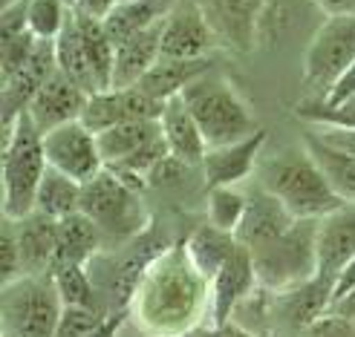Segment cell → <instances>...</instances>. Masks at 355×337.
<instances>
[{"mask_svg": "<svg viewBox=\"0 0 355 337\" xmlns=\"http://www.w3.org/2000/svg\"><path fill=\"white\" fill-rule=\"evenodd\" d=\"M159 58H162V24H156L145 32H136L133 38L116 46V66L110 86H116V90L136 86Z\"/></svg>", "mask_w": 355, "mask_h": 337, "instance_id": "19", "label": "cell"}, {"mask_svg": "<svg viewBox=\"0 0 355 337\" xmlns=\"http://www.w3.org/2000/svg\"><path fill=\"white\" fill-rule=\"evenodd\" d=\"M266 133L263 127L252 136H245L243 141H234V145H225V147H211L202 158V179L208 188H234L243 179L254 173L257 167V156L266 147Z\"/></svg>", "mask_w": 355, "mask_h": 337, "instance_id": "17", "label": "cell"}, {"mask_svg": "<svg viewBox=\"0 0 355 337\" xmlns=\"http://www.w3.org/2000/svg\"><path fill=\"white\" fill-rule=\"evenodd\" d=\"M257 286L260 282H257L252 251L245 245H237V251L211 277V311H208L211 323L234 320L237 309L257 291Z\"/></svg>", "mask_w": 355, "mask_h": 337, "instance_id": "11", "label": "cell"}, {"mask_svg": "<svg viewBox=\"0 0 355 337\" xmlns=\"http://www.w3.org/2000/svg\"><path fill=\"white\" fill-rule=\"evenodd\" d=\"M159 136H162V124H159V118L121 121V124H116V127L98 133V147H101L104 167L121 162V158H128L130 153L150 145V141H156Z\"/></svg>", "mask_w": 355, "mask_h": 337, "instance_id": "24", "label": "cell"}, {"mask_svg": "<svg viewBox=\"0 0 355 337\" xmlns=\"http://www.w3.org/2000/svg\"><path fill=\"white\" fill-rule=\"evenodd\" d=\"M318 280L332 289L347 262L355 257V205H341L318 219Z\"/></svg>", "mask_w": 355, "mask_h": 337, "instance_id": "15", "label": "cell"}, {"mask_svg": "<svg viewBox=\"0 0 355 337\" xmlns=\"http://www.w3.org/2000/svg\"><path fill=\"white\" fill-rule=\"evenodd\" d=\"M90 93L78 86L73 78H67L64 73H55L38 93H35L26 116L35 121V127L41 133H49L69 121H81V113L87 107Z\"/></svg>", "mask_w": 355, "mask_h": 337, "instance_id": "16", "label": "cell"}, {"mask_svg": "<svg viewBox=\"0 0 355 337\" xmlns=\"http://www.w3.org/2000/svg\"><path fill=\"white\" fill-rule=\"evenodd\" d=\"M121 323H124V311H119V314H107V317H104V320L98 323V329H93L87 337H119Z\"/></svg>", "mask_w": 355, "mask_h": 337, "instance_id": "41", "label": "cell"}, {"mask_svg": "<svg viewBox=\"0 0 355 337\" xmlns=\"http://www.w3.org/2000/svg\"><path fill=\"white\" fill-rule=\"evenodd\" d=\"M0 286L15 282L17 277H24V257H21V242H17V225L15 219L3 217V234H0Z\"/></svg>", "mask_w": 355, "mask_h": 337, "instance_id": "35", "label": "cell"}, {"mask_svg": "<svg viewBox=\"0 0 355 337\" xmlns=\"http://www.w3.org/2000/svg\"><path fill=\"white\" fill-rule=\"evenodd\" d=\"M182 101L191 110L193 121L200 124L208 150L234 145V141H243L245 136L260 130L245 98L237 93V86L225 75L211 73V69L185 86Z\"/></svg>", "mask_w": 355, "mask_h": 337, "instance_id": "3", "label": "cell"}, {"mask_svg": "<svg viewBox=\"0 0 355 337\" xmlns=\"http://www.w3.org/2000/svg\"><path fill=\"white\" fill-rule=\"evenodd\" d=\"M64 303L52 274H24L0 286V329L3 337H52Z\"/></svg>", "mask_w": 355, "mask_h": 337, "instance_id": "6", "label": "cell"}, {"mask_svg": "<svg viewBox=\"0 0 355 337\" xmlns=\"http://www.w3.org/2000/svg\"><path fill=\"white\" fill-rule=\"evenodd\" d=\"M73 17L67 0H26V26L38 41H55Z\"/></svg>", "mask_w": 355, "mask_h": 337, "instance_id": "32", "label": "cell"}, {"mask_svg": "<svg viewBox=\"0 0 355 337\" xmlns=\"http://www.w3.org/2000/svg\"><path fill=\"white\" fill-rule=\"evenodd\" d=\"M165 110V104L153 101L150 95H145L139 86H124V90H98L90 93L87 98V107L81 113V124L90 127L96 136L116 127L121 121H133V118H159Z\"/></svg>", "mask_w": 355, "mask_h": 337, "instance_id": "12", "label": "cell"}, {"mask_svg": "<svg viewBox=\"0 0 355 337\" xmlns=\"http://www.w3.org/2000/svg\"><path fill=\"white\" fill-rule=\"evenodd\" d=\"M318 219H297L286 234L252 248L260 289L286 294L318 277Z\"/></svg>", "mask_w": 355, "mask_h": 337, "instance_id": "5", "label": "cell"}, {"mask_svg": "<svg viewBox=\"0 0 355 337\" xmlns=\"http://www.w3.org/2000/svg\"><path fill=\"white\" fill-rule=\"evenodd\" d=\"M119 3H130V0H119Z\"/></svg>", "mask_w": 355, "mask_h": 337, "instance_id": "44", "label": "cell"}, {"mask_svg": "<svg viewBox=\"0 0 355 337\" xmlns=\"http://www.w3.org/2000/svg\"><path fill=\"white\" fill-rule=\"evenodd\" d=\"M257 185L286 205L295 219H324L327 214L347 205L329 188L306 147L280 150L277 156L266 158L257 167Z\"/></svg>", "mask_w": 355, "mask_h": 337, "instance_id": "2", "label": "cell"}, {"mask_svg": "<svg viewBox=\"0 0 355 337\" xmlns=\"http://www.w3.org/2000/svg\"><path fill=\"white\" fill-rule=\"evenodd\" d=\"M46 153H44V133L35 127V121L24 113L9 130H3V217L24 219L35 210L41 179L46 173Z\"/></svg>", "mask_w": 355, "mask_h": 337, "instance_id": "4", "label": "cell"}, {"mask_svg": "<svg viewBox=\"0 0 355 337\" xmlns=\"http://www.w3.org/2000/svg\"><path fill=\"white\" fill-rule=\"evenodd\" d=\"M304 147L315 158V165L324 173L329 188L338 193L347 205H355V156H347L341 150L324 145V141L312 136L309 130H304Z\"/></svg>", "mask_w": 355, "mask_h": 337, "instance_id": "25", "label": "cell"}, {"mask_svg": "<svg viewBox=\"0 0 355 337\" xmlns=\"http://www.w3.org/2000/svg\"><path fill=\"white\" fill-rule=\"evenodd\" d=\"M119 0H76L73 3V12L76 15H84V17H93V21H107V17L116 12Z\"/></svg>", "mask_w": 355, "mask_h": 337, "instance_id": "38", "label": "cell"}, {"mask_svg": "<svg viewBox=\"0 0 355 337\" xmlns=\"http://www.w3.org/2000/svg\"><path fill=\"white\" fill-rule=\"evenodd\" d=\"M52 282L58 289L64 306H81V309H101L98 289L90 274V265H55L52 268Z\"/></svg>", "mask_w": 355, "mask_h": 337, "instance_id": "31", "label": "cell"}, {"mask_svg": "<svg viewBox=\"0 0 355 337\" xmlns=\"http://www.w3.org/2000/svg\"><path fill=\"white\" fill-rule=\"evenodd\" d=\"M130 303L150 334L188 337L211 309V280L193 265L185 245H173L148 265Z\"/></svg>", "mask_w": 355, "mask_h": 337, "instance_id": "1", "label": "cell"}, {"mask_svg": "<svg viewBox=\"0 0 355 337\" xmlns=\"http://www.w3.org/2000/svg\"><path fill=\"white\" fill-rule=\"evenodd\" d=\"M220 49L217 32L211 29L205 12L197 0H176L162 21V55L200 61Z\"/></svg>", "mask_w": 355, "mask_h": 337, "instance_id": "10", "label": "cell"}, {"mask_svg": "<svg viewBox=\"0 0 355 337\" xmlns=\"http://www.w3.org/2000/svg\"><path fill=\"white\" fill-rule=\"evenodd\" d=\"M78 29H81V41L87 49V58H90L93 75L98 81V90H110L113 84V66H116V44L107 35V26L101 21H93V17L76 15Z\"/></svg>", "mask_w": 355, "mask_h": 337, "instance_id": "30", "label": "cell"}, {"mask_svg": "<svg viewBox=\"0 0 355 337\" xmlns=\"http://www.w3.org/2000/svg\"><path fill=\"white\" fill-rule=\"evenodd\" d=\"M55 73H58L55 41H38L26 66L21 73H15L9 81H3V90H0V101H3V130H9L12 124L29 110L35 93Z\"/></svg>", "mask_w": 355, "mask_h": 337, "instance_id": "14", "label": "cell"}, {"mask_svg": "<svg viewBox=\"0 0 355 337\" xmlns=\"http://www.w3.org/2000/svg\"><path fill=\"white\" fill-rule=\"evenodd\" d=\"M188 337H254V334L237 320H225V323H211L208 329H193Z\"/></svg>", "mask_w": 355, "mask_h": 337, "instance_id": "39", "label": "cell"}, {"mask_svg": "<svg viewBox=\"0 0 355 337\" xmlns=\"http://www.w3.org/2000/svg\"><path fill=\"white\" fill-rule=\"evenodd\" d=\"M44 153L46 165L55 167L76 182H90L104 170V158L98 147V136L84 127L81 121H69L61 127L44 133Z\"/></svg>", "mask_w": 355, "mask_h": 337, "instance_id": "9", "label": "cell"}, {"mask_svg": "<svg viewBox=\"0 0 355 337\" xmlns=\"http://www.w3.org/2000/svg\"><path fill=\"white\" fill-rule=\"evenodd\" d=\"M101 239H104V234L90 217L73 214L67 219H58L55 265H90L101 251ZM55 265H52V268H55Z\"/></svg>", "mask_w": 355, "mask_h": 337, "instance_id": "23", "label": "cell"}, {"mask_svg": "<svg viewBox=\"0 0 355 337\" xmlns=\"http://www.w3.org/2000/svg\"><path fill=\"white\" fill-rule=\"evenodd\" d=\"M295 222L297 219L286 210V205L257 185L254 193H248L245 217H243L240 228L234 230V237H237L240 245H245L248 251H252V248L266 245V242L277 239L280 234H286Z\"/></svg>", "mask_w": 355, "mask_h": 337, "instance_id": "18", "label": "cell"}, {"mask_svg": "<svg viewBox=\"0 0 355 337\" xmlns=\"http://www.w3.org/2000/svg\"><path fill=\"white\" fill-rule=\"evenodd\" d=\"M237 237L234 234H228V230H223V228H217V225H202V228H197L191 234V239L185 242V248H188V257L193 259V265L211 280L217 271H220V265L232 257L234 251H237Z\"/></svg>", "mask_w": 355, "mask_h": 337, "instance_id": "28", "label": "cell"}, {"mask_svg": "<svg viewBox=\"0 0 355 337\" xmlns=\"http://www.w3.org/2000/svg\"><path fill=\"white\" fill-rule=\"evenodd\" d=\"M67 3H69V6H73V3H76V0H67Z\"/></svg>", "mask_w": 355, "mask_h": 337, "instance_id": "45", "label": "cell"}, {"mask_svg": "<svg viewBox=\"0 0 355 337\" xmlns=\"http://www.w3.org/2000/svg\"><path fill=\"white\" fill-rule=\"evenodd\" d=\"M349 64H355V15H329L312 35L304 55L306 90L324 98Z\"/></svg>", "mask_w": 355, "mask_h": 337, "instance_id": "8", "label": "cell"}, {"mask_svg": "<svg viewBox=\"0 0 355 337\" xmlns=\"http://www.w3.org/2000/svg\"><path fill=\"white\" fill-rule=\"evenodd\" d=\"M197 3L205 12L211 29L217 32L220 46L248 52L257 44L266 0H197Z\"/></svg>", "mask_w": 355, "mask_h": 337, "instance_id": "13", "label": "cell"}, {"mask_svg": "<svg viewBox=\"0 0 355 337\" xmlns=\"http://www.w3.org/2000/svg\"><path fill=\"white\" fill-rule=\"evenodd\" d=\"M269 337H283V334H269Z\"/></svg>", "mask_w": 355, "mask_h": 337, "instance_id": "46", "label": "cell"}, {"mask_svg": "<svg viewBox=\"0 0 355 337\" xmlns=\"http://www.w3.org/2000/svg\"><path fill=\"white\" fill-rule=\"evenodd\" d=\"M159 124H162V136L171 147V156L182 158V162L191 167H200L205 153H208V145H205L200 124L193 121L191 110L185 107L182 95L165 101V110L159 116Z\"/></svg>", "mask_w": 355, "mask_h": 337, "instance_id": "20", "label": "cell"}, {"mask_svg": "<svg viewBox=\"0 0 355 337\" xmlns=\"http://www.w3.org/2000/svg\"><path fill=\"white\" fill-rule=\"evenodd\" d=\"M297 116H304L309 124H327V127H355V95L338 107H324L312 101L309 107H297Z\"/></svg>", "mask_w": 355, "mask_h": 337, "instance_id": "36", "label": "cell"}, {"mask_svg": "<svg viewBox=\"0 0 355 337\" xmlns=\"http://www.w3.org/2000/svg\"><path fill=\"white\" fill-rule=\"evenodd\" d=\"M81 193L84 185L76 182L73 176H67L55 167H46L38 197H35V210L52 219H67L73 214H81Z\"/></svg>", "mask_w": 355, "mask_h": 337, "instance_id": "27", "label": "cell"}, {"mask_svg": "<svg viewBox=\"0 0 355 337\" xmlns=\"http://www.w3.org/2000/svg\"><path fill=\"white\" fill-rule=\"evenodd\" d=\"M349 294H355V257L347 262V268L338 274L332 286V306H338L341 300H347Z\"/></svg>", "mask_w": 355, "mask_h": 337, "instance_id": "40", "label": "cell"}, {"mask_svg": "<svg viewBox=\"0 0 355 337\" xmlns=\"http://www.w3.org/2000/svg\"><path fill=\"white\" fill-rule=\"evenodd\" d=\"M55 61H58V73L73 78L78 86H84L87 93H98V81L93 75L90 58H87L76 12H73V17H69V24L64 26V32L55 38Z\"/></svg>", "mask_w": 355, "mask_h": 337, "instance_id": "29", "label": "cell"}, {"mask_svg": "<svg viewBox=\"0 0 355 337\" xmlns=\"http://www.w3.org/2000/svg\"><path fill=\"white\" fill-rule=\"evenodd\" d=\"M107 317V311L101 309H81V306H64L58 326L52 337H87L93 329H98V323Z\"/></svg>", "mask_w": 355, "mask_h": 337, "instance_id": "34", "label": "cell"}, {"mask_svg": "<svg viewBox=\"0 0 355 337\" xmlns=\"http://www.w3.org/2000/svg\"><path fill=\"white\" fill-rule=\"evenodd\" d=\"M173 3L176 0H130V3H119L116 12L104 21V26H107L113 44L119 46L121 41L133 38L136 32H145L156 24H162Z\"/></svg>", "mask_w": 355, "mask_h": 337, "instance_id": "26", "label": "cell"}, {"mask_svg": "<svg viewBox=\"0 0 355 337\" xmlns=\"http://www.w3.org/2000/svg\"><path fill=\"white\" fill-rule=\"evenodd\" d=\"M312 3L329 15H355V0H312Z\"/></svg>", "mask_w": 355, "mask_h": 337, "instance_id": "42", "label": "cell"}, {"mask_svg": "<svg viewBox=\"0 0 355 337\" xmlns=\"http://www.w3.org/2000/svg\"><path fill=\"white\" fill-rule=\"evenodd\" d=\"M248 197L237 188H208V222L234 234L245 217Z\"/></svg>", "mask_w": 355, "mask_h": 337, "instance_id": "33", "label": "cell"}, {"mask_svg": "<svg viewBox=\"0 0 355 337\" xmlns=\"http://www.w3.org/2000/svg\"><path fill=\"white\" fill-rule=\"evenodd\" d=\"M309 133L318 136L324 145L355 156V127H327V124H309Z\"/></svg>", "mask_w": 355, "mask_h": 337, "instance_id": "37", "label": "cell"}, {"mask_svg": "<svg viewBox=\"0 0 355 337\" xmlns=\"http://www.w3.org/2000/svg\"><path fill=\"white\" fill-rule=\"evenodd\" d=\"M17 0H0V9H9V6H15Z\"/></svg>", "mask_w": 355, "mask_h": 337, "instance_id": "43", "label": "cell"}, {"mask_svg": "<svg viewBox=\"0 0 355 337\" xmlns=\"http://www.w3.org/2000/svg\"><path fill=\"white\" fill-rule=\"evenodd\" d=\"M81 214L90 217L98 225L104 239L110 237V239L130 242L150 228L148 208H145V202H141L139 190L124 185L107 167H104L96 179L84 182Z\"/></svg>", "mask_w": 355, "mask_h": 337, "instance_id": "7", "label": "cell"}, {"mask_svg": "<svg viewBox=\"0 0 355 337\" xmlns=\"http://www.w3.org/2000/svg\"><path fill=\"white\" fill-rule=\"evenodd\" d=\"M214 66V58H200V61H185V58H159L153 66H150V73L141 78L136 86L145 95H150L153 101L159 104H165L176 95H182L185 93V86L193 84L200 75H205L208 69Z\"/></svg>", "mask_w": 355, "mask_h": 337, "instance_id": "22", "label": "cell"}, {"mask_svg": "<svg viewBox=\"0 0 355 337\" xmlns=\"http://www.w3.org/2000/svg\"><path fill=\"white\" fill-rule=\"evenodd\" d=\"M15 225L24 257V274H52L58 251V219L32 210L29 217L17 219Z\"/></svg>", "mask_w": 355, "mask_h": 337, "instance_id": "21", "label": "cell"}]
</instances>
